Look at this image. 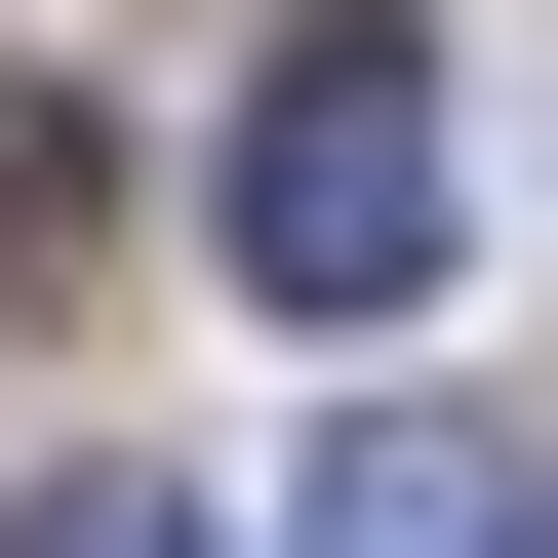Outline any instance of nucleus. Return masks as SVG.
<instances>
[{"mask_svg":"<svg viewBox=\"0 0 558 558\" xmlns=\"http://www.w3.org/2000/svg\"><path fill=\"white\" fill-rule=\"evenodd\" d=\"M240 279L279 319H399V279H439V81H399V40H279L240 81Z\"/></svg>","mask_w":558,"mask_h":558,"instance_id":"f257e3e1","label":"nucleus"},{"mask_svg":"<svg viewBox=\"0 0 558 558\" xmlns=\"http://www.w3.org/2000/svg\"><path fill=\"white\" fill-rule=\"evenodd\" d=\"M319 558H558V439H439V399H399V439L319 478Z\"/></svg>","mask_w":558,"mask_h":558,"instance_id":"f03ea898","label":"nucleus"},{"mask_svg":"<svg viewBox=\"0 0 558 558\" xmlns=\"http://www.w3.org/2000/svg\"><path fill=\"white\" fill-rule=\"evenodd\" d=\"M81 199H120V160H81V81H0V319L81 279Z\"/></svg>","mask_w":558,"mask_h":558,"instance_id":"7ed1b4c3","label":"nucleus"},{"mask_svg":"<svg viewBox=\"0 0 558 558\" xmlns=\"http://www.w3.org/2000/svg\"><path fill=\"white\" fill-rule=\"evenodd\" d=\"M0 558H199V478H40V519H0Z\"/></svg>","mask_w":558,"mask_h":558,"instance_id":"20e7f679","label":"nucleus"}]
</instances>
